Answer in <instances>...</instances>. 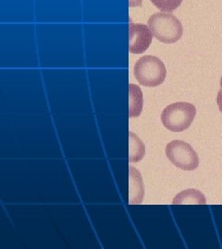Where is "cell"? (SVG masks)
Here are the masks:
<instances>
[{"instance_id": "9", "label": "cell", "mask_w": 222, "mask_h": 249, "mask_svg": "<svg viewBox=\"0 0 222 249\" xmlns=\"http://www.w3.org/2000/svg\"><path fill=\"white\" fill-rule=\"evenodd\" d=\"M145 153V146L143 141L132 132H129V162L137 163Z\"/></svg>"}, {"instance_id": "1", "label": "cell", "mask_w": 222, "mask_h": 249, "mask_svg": "<svg viewBox=\"0 0 222 249\" xmlns=\"http://www.w3.org/2000/svg\"><path fill=\"white\" fill-rule=\"evenodd\" d=\"M148 27L153 36L165 43L179 41L183 33L181 22L170 13L157 12L148 19Z\"/></svg>"}, {"instance_id": "5", "label": "cell", "mask_w": 222, "mask_h": 249, "mask_svg": "<svg viewBox=\"0 0 222 249\" xmlns=\"http://www.w3.org/2000/svg\"><path fill=\"white\" fill-rule=\"evenodd\" d=\"M153 33L147 25L129 23V51L131 54H142L150 46Z\"/></svg>"}, {"instance_id": "7", "label": "cell", "mask_w": 222, "mask_h": 249, "mask_svg": "<svg viewBox=\"0 0 222 249\" xmlns=\"http://www.w3.org/2000/svg\"><path fill=\"white\" fill-rule=\"evenodd\" d=\"M172 203L174 205H205L206 200L204 194L199 190L188 188L176 195Z\"/></svg>"}, {"instance_id": "10", "label": "cell", "mask_w": 222, "mask_h": 249, "mask_svg": "<svg viewBox=\"0 0 222 249\" xmlns=\"http://www.w3.org/2000/svg\"><path fill=\"white\" fill-rule=\"evenodd\" d=\"M162 12H171L180 6L182 0H150Z\"/></svg>"}, {"instance_id": "8", "label": "cell", "mask_w": 222, "mask_h": 249, "mask_svg": "<svg viewBox=\"0 0 222 249\" xmlns=\"http://www.w3.org/2000/svg\"><path fill=\"white\" fill-rule=\"evenodd\" d=\"M143 92L136 84L129 85V116L137 117L143 110Z\"/></svg>"}, {"instance_id": "12", "label": "cell", "mask_w": 222, "mask_h": 249, "mask_svg": "<svg viewBox=\"0 0 222 249\" xmlns=\"http://www.w3.org/2000/svg\"><path fill=\"white\" fill-rule=\"evenodd\" d=\"M130 6H137L142 5V0H129Z\"/></svg>"}, {"instance_id": "6", "label": "cell", "mask_w": 222, "mask_h": 249, "mask_svg": "<svg viewBox=\"0 0 222 249\" xmlns=\"http://www.w3.org/2000/svg\"><path fill=\"white\" fill-rule=\"evenodd\" d=\"M144 187L141 173L134 167H129V204L136 205L143 202Z\"/></svg>"}, {"instance_id": "3", "label": "cell", "mask_w": 222, "mask_h": 249, "mask_svg": "<svg viewBox=\"0 0 222 249\" xmlns=\"http://www.w3.org/2000/svg\"><path fill=\"white\" fill-rule=\"evenodd\" d=\"M196 114L195 106L190 102L178 101L167 105L161 113L163 126L172 132H181L191 126Z\"/></svg>"}, {"instance_id": "11", "label": "cell", "mask_w": 222, "mask_h": 249, "mask_svg": "<svg viewBox=\"0 0 222 249\" xmlns=\"http://www.w3.org/2000/svg\"><path fill=\"white\" fill-rule=\"evenodd\" d=\"M220 87H221V89H220V91L218 92L217 104H218V108H219V111L222 113V75H221V78H220Z\"/></svg>"}, {"instance_id": "2", "label": "cell", "mask_w": 222, "mask_h": 249, "mask_svg": "<svg viewBox=\"0 0 222 249\" xmlns=\"http://www.w3.org/2000/svg\"><path fill=\"white\" fill-rule=\"evenodd\" d=\"M133 74L143 86L157 87L165 81L167 69L162 61L154 55H144L136 61Z\"/></svg>"}, {"instance_id": "4", "label": "cell", "mask_w": 222, "mask_h": 249, "mask_svg": "<svg viewBox=\"0 0 222 249\" xmlns=\"http://www.w3.org/2000/svg\"><path fill=\"white\" fill-rule=\"evenodd\" d=\"M166 155L170 163L184 171H192L199 165L197 153L190 144L182 140H172L166 147Z\"/></svg>"}]
</instances>
